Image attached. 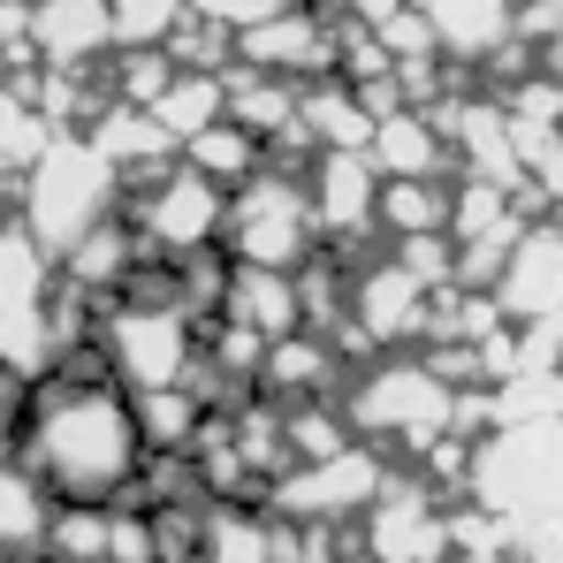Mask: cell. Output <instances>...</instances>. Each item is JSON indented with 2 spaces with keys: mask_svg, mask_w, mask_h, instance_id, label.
<instances>
[{
  "mask_svg": "<svg viewBox=\"0 0 563 563\" xmlns=\"http://www.w3.org/2000/svg\"><path fill=\"white\" fill-rule=\"evenodd\" d=\"M15 457L46 479L54 503H122L145 465V434L130 396L107 380L99 351H69L31 380L15 419Z\"/></svg>",
  "mask_w": 563,
  "mask_h": 563,
  "instance_id": "6da1fadb",
  "label": "cell"
},
{
  "mask_svg": "<svg viewBox=\"0 0 563 563\" xmlns=\"http://www.w3.org/2000/svg\"><path fill=\"white\" fill-rule=\"evenodd\" d=\"M122 206V176H114V161L99 153L85 130H54L46 137V153L15 176V229L46 252V260H62L92 221H107Z\"/></svg>",
  "mask_w": 563,
  "mask_h": 563,
  "instance_id": "7a4b0ae2",
  "label": "cell"
},
{
  "mask_svg": "<svg viewBox=\"0 0 563 563\" xmlns=\"http://www.w3.org/2000/svg\"><path fill=\"white\" fill-rule=\"evenodd\" d=\"M457 380L434 374V358H366L358 374H343L335 388V404H343V419H351V434L358 442H374V450H427V442H442V434H457Z\"/></svg>",
  "mask_w": 563,
  "mask_h": 563,
  "instance_id": "3957f363",
  "label": "cell"
},
{
  "mask_svg": "<svg viewBox=\"0 0 563 563\" xmlns=\"http://www.w3.org/2000/svg\"><path fill=\"white\" fill-rule=\"evenodd\" d=\"M92 343L122 396L176 388V380L198 374V312L176 305V297H107Z\"/></svg>",
  "mask_w": 563,
  "mask_h": 563,
  "instance_id": "277c9868",
  "label": "cell"
},
{
  "mask_svg": "<svg viewBox=\"0 0 563 563\" xmlns=\"http://www.w3.org/2000/svg\"><path fill=\"white\" fill-rule=\"evenodd\" d=\"M312 252H320V221H312V190H305V176H297L289 161H260L244 184L229 190V213H221V260L297 275Z\"/></svg>",
  "mask_w": 563,
  "mask_h": 563,
  "instance_id": "5b68a950",
  "label": "cell"
},
{
  "mask_svg": "<svg viewBox=\"0 0 563 563\" xmlns=\"http://www.w3.org/2000/svg\"><path fill=\"white\" fill-rule=\"evenodd\" d=\"M221 213H229V190L206 184L198 168L168 161L153 176L122 190V221L145 236L153 260H190V252H221Z\"/></svg>",
  "mask_w": 563,
  "mask_h": 563,
  "instance_id": "8992f818",
  "label": "cell"
},
{
  "mask_svg": "<svg viewBox=\"0 0 563 563\" xmlns=\"http://www.w3.org/2000/svg\"><path fill=\"white\" fill-rule=\"evenodd\" d=\"M380 479H388V457H380L374 442H343L328 457L282 465L267 479V495H260V510L267 518H297V526H351L380 495Z\"/></svg>",
  "mask_w": 563,
  "mask_h": 563,
  "instance_id": "52a82bcc",
  "label": "cell"
},
{
  "mask_svg": "<svg viewBox=\"0 0 563 563\" xmlns=\"http://www.w3.org/2000/svg\"><path fill=\"white\" fill-rule=\"evenodd\" d=\"M351 556L366 563H442L450 556V510L434 503L427 479H380V495L351 518Z\"/></svg>",
  "mask_w": 563,
  "mask_h": 563,
  "instance_id": "ba28073f",
  "label": "cell"
},
{
  "mask_svg": "<svg viewBox=\"0 0 563 563\" xmlns=\"http://www.w3.org/2000/svg\"><path fill=\"white\" fill-rule=\"evenodd\" d=\"M229 62H244V69H267V77H289V85H305V77H328V69H335V8L289 0V8H275L267 23L236 31V54H229Z\"/></svg>",
  "mask_w": 563,
  "mask_h": 563,
  "instance_id": "9c48e42d",
  "label": "cell"
},
{
  "mask_svg": "<svg viewBox=\"0 0 563 563\" xmlns=\"http://www.w3.org/2000/svg\"><path fill=\"white\" fill-rule=\"evenodd\" d=\"M305 190H312V221H320V244L328 252H358L374 229V161L358 153V145H328V153H312V168H305Z\"/></svg>",
  "mask_w": 563,
  "mask_h": 563,
  "instance_id": "30bf717a",
  "label": "cell"
},
{
  "mask_svg": "<svg viewBox=\"0 0 563 563\" xmlns=\"http://www.w3.org/2000/svg\"><path fill=\"white\" fill-rule=\"evenodd\" d=\"M487 297L503 305L510 328L563 320V229L556 221H526L518 229V244L503 252V275L487 282Z\"/></svg>",
  "mask_w": 563,
  "mask_h": 563,
  "instance_id": "8fae6325",
  "label": "cell"
},
{
  "mask_svg": "<svg viewBox=\"0 0 563 563\" xmlns=\"http://www.w3.org/2000/svg\"><path fill=\"white\" fill-rule=\"evenodd\" d=\"M23 46L38 69H99L114 54L107 0H23Z\"/></svg>",
  "mask_w": 563,
  "mask_h": 563,
  "instance_id": "7c38bea8",
  "label": "cell"
},
{
  "mask_svg": "<svg viewBox=\"0 0 563 563\" xmlns=\"http://www.w3.org/2000/svg\"><path fill=\"white\" fill-rule=\"evenodd\" d=\"M252 388H260V396H275V404L335 396V388H343V351H335V335H320V328H289V335H275V343L260 351Z\"/></svg>",
  "mask_w": 563,
  "mask_h": 563,
  "instance_id": "4fadbf2b",
  "label": "cell"
},
{
  "mask_svg": "<svg viewBox=\"0 0 563 563\" xmlns=\"http://www.w3.org/2000/svg\"><path fill=\"white\" fill-rule=\"evenodd\" d=\"M213 312H221V320H236V328H252V335H267V343L289 335V328H305L297 275H282V267H244V260H229Z\"/></svg>",
  "mask_w": 563,
  "mask_h": 563,
  "instance_id": "5bb4252c",
  "label": "cell"
},
{
  "mask_svg": "<svg viewBox=\"0 0 563 563\" xmlns=\"http://www.w3.org/2000/svg\"><path fill=\"white\" fill-rule=\"evenodd\" d=\"M85 137L114 161L122 184H137V176H153V168L176 161V137L161 130V114H153V107H130V99H99V114L85 122Z\"/></svg>",
  "mask_w": 563,
  "mask_h": 563,
  "instance_id": "9a60e30c",
  "label": "cell"
},
{
  "mask_svg": "<svg viewBox=\"0 0 563 563\" xmlns=\"http://www.w3.org/2000/svg\"><path fill=\"white\" fill-rule=\"evenodd\" d=\"M450 62H487L503 38H518V0H411Z\"/></svg>",
  "mask_w": 563,
  "mask_h": 563,
  "instance_id": "2e32d148",
  "label": "cell"
},
{
  "mask_svg": "<svg viewBox=\"0 0 563 563\" xmlns=\"http://www.w3.org/2000/svg\"><path fill=\"white\" fill-rule=\"evenodd\" d=\"M46 526H54L46 479L0 442V563H31L38 549H46Z\"/></svg>",
  "mask_w": 563,
  "mask_h": 563,
  "instance_id": "e0dca14e",
  "label": "cell"
},
{
  "mask_svg": "<svg viewBox=\"0 0 563 563\" xmlns=\"http://www.w3.org/2000/svg\"><path fill=\"white\" fill-rule=\"evenodd\" d=\"M366 161H374V176H442L450 145H442V130H434L427 107H388V114H374Z\"/></svg>",
  "mask_w": 563,
  "mask_h": 563,
  "instance_id": "ac0fdd59",
  "label": "cell"
},
{
  "mask_svg": "<svg viewBox=\"0 0 563 563\" xmlns=\"http://www.w3.org/2000/svg\"><path fill=\"white\" fill-rule=\"evenodd\" d=\"M374 229L380 236H450V184L442 176H380L374 190Z\"/></svg>",
  "mask_w": 563,
  "mask_h": 563,
  "instance_id": "d6986e66",
  "label": "cell"
},
{
  "mask_svg": "<svg viewBox=\"0 0 563 563\" xmlns=\"http://www.w3.org/2000/svg\"><path fill=\"white\" fill-rule=\"evenodd\" d=\"M176 161H184V168H198L206 184L236 190L244 176H252V168H260V161H267V145H260L252 130H236V122L221 114V122H206L198 137H184V145H176Z\"/></svg>",
  "mask_w": 563,
  "mask_h": 563,
  "instance_id": "ffe728a7",
  "label": "cell"
},
{
  "mask_svg": "<svg viewBox=\"0 0 563 563\" xmlns=\"http://www.w3.org/2000/svg\"><path fill=\"white\" fill-rule=\"evenodd\" d=\"M130 411H137V434H145V450H161V457H184L190 434H198V419H206V396L176 380V388H145V396H130Z\"/></svg>",
  "mask_w": 563,
  "mask_h": 563,
  "instance_id": "44dd1931",
  "label": "cell"
},
{
  "mask_svg": "<svg viewBox=\"0 0 563 563\" xmlns=\"http://www.w3.org/2000/svg\"><path fill=\"white\" fill-rule=\"evenodd\" d=\"M198 563H275L267 510H260V503H213V510H206V541H198Z\"/></svg>",
  "mask_w": 563,
  "mask_h": 563,
  "instance_id": "7402d4cb",
  "label": "cell"
},
{
  "mask_svg": "<svg viewBox=\"0 0 563 563\" xmlns=\"http://www.w3.org/2000/svg\"><path fill=\"white\" fill-rule=\"evenodd\" d=\"M153 114H161V130L184 145V137H198L206 122H221L229 114V92H221V69H176L168 85H161V99H153Z\"/></svg>",
  "mask_w": 563,
  "mask_h": 563,
  "instance_id": "603a6c76",
  "label": "cell"
},
{
  "mask_svg": "<svg viewBox=\"0 0 563 563\" xmlns=\"http://www.w3.org/2000/svg\"><path fill=\"white\" fill-rule=\"evenodd\" d=\"M46 137H54V122L31 107V92H23L15 77H0V168L23 176V168L46 153Z\"/></svg>",
  "mask_w": 563,
  "mask_h": 563,
  "instance_id": "cb8c5ba5",
  "label": "cell"
},
{
  "mask_svg": "<svg viewBox=\"0 0 563 563\" xmlns=\"http://www.w3.org/2000/svg\"><path fill=\"white\" fill-rule=\"evenodd\" d=\"M168 77H176V62H168V46H114V54H107V99H130V107H153Z\"/></svg>",
  "mask_w": 563,
  "mask_h": 563,
  "instance_id": "d4e9b609",
  "label": "cell"
},
{
  "mask_svg": "<svg viewBox=\"0 0 563 563\" xmlns=\"http://www.w3.org/2000/svg\"><path fill=\"white\" fill-rule=\"evenodd\" d=\"M190 0H107L114 46H168V31L184 23Z\"/></svg>",
  "mask_w": 563,
  "mask_h": 563,
  "instance_id": "484cf974",
  "label": "cell"
},
{
  "mask_svg": "<svg viewBox=\"0 0 563 563\" xmlns=\"http://www.w3.org/2000/svg\"><path fill=\"white\" fill-rule=\"evenodd\" d=\"M31 46H23V0H0V69L8 62H23Z\"/></svg>",
  "mask_w": 563,
  "mask_h": 563,
  "instance_id": "4316f807",
  "label": "cell"
},
{
  "mask_svg": "<svg viewBox=\"0 0 563 563\" xmlns=\"http://www.w3.org/2000/svg\"><path fill=\"white\" fill-rule=\"evenodd\" d=\"M23 396H31V380H23V374H0V442L15 434V419H23Z\"/></svg>",
  "mask_w": 563,
  "mask_h": 563,
  "instance_id": "83f0119b",
  "label": "cell"
},
{
  "mask_svg": "<svg viewBox=\"0 0 563 563\" xmlns=\"http://www.w3.org/2000/svg\"><path fill=\"white\" fill-rule=\"evenodd\" d=\"M533 46H541V69H549V77H563V0H556V15H549V31H541Z\"/></svg>",
  "mask_w": 563,
  "mask_h": 563,
  "instance_id": "f1b7e54d",
  "label": "cell"
},
{
  "mask_svg": "<svg viewBox=\"0 0 563 563\" xmlns=\"http://www.w3.org/2000/svg\"><path fill=\"white\" fill-rule=\"evenodd\" d=\"M442 563H510V549H450Z\"/></svg>",
  "mask_w": 563,
  "mask_h": 563,
  "instance_id": "f546056e",
  "label": "cell"
},
{
  "mask_svg": "<svg viewBox=\"0 0 563 563\" xmlns=\"http://www.w3.org/2000/svg\"><path fill=\"white\" fill-rule=\"evenodd\" d=\"M556 229H563V198H556Z\"/></svg>",
  "mask_w": 563,
  "mask_h": 563,
  "instance_id": "4dcf8cb0",
  "label": "cell"
}]
</instances>
